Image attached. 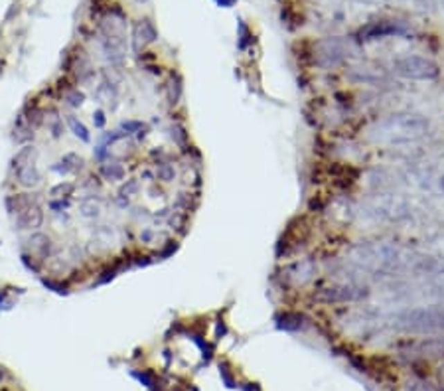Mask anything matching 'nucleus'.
Segmentation results:
<instances>
[{
    "label": "nucleus",
    "instance_id": "cd10ccee",
    "mask_svg": "<svg viewBox=\"0 0 444 391\" xmlns=\"http://www.w3.org/2000/svg\"><path fill=\"white\" fill-rule=\"evenodd\" d=\"M241 390L243 391H261V385H259V383H243V385H241Z\"/></svg>",
    "mask_w": 444,
    "mask_h": 391
},
{
    "label": "nucleus",
    "instance_id": "ddd939ff",
    "mask_svg": "<svg viewBox=\"0 0 444 391\" xmlns=\"http://www.w3.org/2000/svg\"><path fill=\"white\" fill-rule=\"evenodd\" d=\"M28 243H30V251L36 253L38 257H46V255H50V251H52V239L44 234H34L30 237Z\"/></svg>",
    "mask_w": 444,
    "mask_h": 391
},
{
    "label": "nucleus",
    "instance_id": "c756f323",
    "mask_svg": "<svg viewBox=\"0 0 444 391\" xmlns=\"http://www.w3.org/2000/svg\"><path fill=\"white\" fill-rule=\"evenodd\" d=\"M443 2H444V0H443Z\"/></svg>",
    "mask_w": 444,
    "mask_h": 391
},
{
    "label": "nucleus",
    "instance_id": "1a4fd4ad",
    "mask_svg": "<svg viewBox=\"0 0 444 391\" xmlns=\"http://www.w3.org/2000/svg\"><path fill=\"white\" fill-rule=\"evenodd\" d=\"M288 277L294 279V285H304L308 283L310 279L314 277V263L312 261H302V263H296L288 269Z\"/></svg>",
    "mask_w": 444,
    "mask_h": 391
},
{
    "label": "nucleus",
    "instance_id": "9b49d317",
    "mask_svg": "<svg viewBox=\"0 0 444 391\" xmlns=\"http://www.w3.org/2000/svg\"><path fill=\"white\" fill-rule=\"evenodd\" d=\"M83 168V158L76 155V153H71V155H66V157L62 158L60 162H55L52 166L53 172H57V174H69V172H78V170Z\"/></svg>",
    "mask_w": 444,
    "mask_h": 391
},
{
    "label": "nucleus",
    "instance_id": "4468645a",
    "mask_svg": "<svg viewBox=\"0 0 444 391\" xmlns=\"http://www.w3.org/2000/svg\"><path fill=\"white\" fill-rule=\"evenodd\" d=\"M32 202H36V198H32V194H14L8 196L4 204H6L8 214H10V216H16L18 211H22V209L26 208L28 204H32Z\"/></svg>",
    "mask_w": 444,
    "mask_h": 391
},
{
    "label": "nucleus",
    "instance_id": "2eb2a0df",
    "mask_svg": "<svg viewBox=\"0 0 444 391\" xmlns=\"http://www.w3.org/2000/svg\"><path fill=\"white\" fill-rule=\"evenodd\" d=\"M276 326L281 330H287V332H296V330H301L302 326H304V316L299 313H285L278 318Z\"/></svg>",
    "mask_w": 444,
    "mask_h": 391
},
{
    "label": "nucleus",
    "instance_id": "39448f33",
    "mask_svg": "<svg viewBox=\"0 0 444 391\" xmlns=\"http://www.w3.org/2000/svg\"><path fill=\"white\" fill-rule=\"evenodd\" d=\"M409 34V28L403 22L397 20H381V22H371L359 30L357 38L362 42H373V40L387 38V36H405Z\"/></svg>",
    "mask_w": 444,
    "mask_h": 391
},
{
    "label": "nucleus",
    "instance_id": "f3484780",
    "mask_svg": "<svg viewBox=\"0 0 444 391\" xmlns=\"http://www.w3.org/2000/svg\"><path fill=\"white\" fill-rule=\"evenodd\" d=\"M66 121H67V127L71 129V132L78 137L79 141H83V143H89V141H91V134H89L87 127H85V125H83L76 115H67Z\"/></svg>",
    "mask_w": 444,
    "mask_h": 391
},
{
    "label": "nucleus",
    "instance_id": "b1692460",
    "mask_svg": "<svg viewBox=\"0 0 444 391\" xmlns=\"http://www.w3.org/2000/svg\"><path fill=\"white\" fill-rule=\"evenodd\" d=\"M67 101L71 107H81V105L85 103V95L81 92H71L67 95Z\"/></svg>",
    "mask_w": 444,
    "mask_h": 391
},
{
    "label": "nucleus",
    "instance_id": "aec40b11",
    "mask_svg": "<svg viewBox=\"0 0 444 391\" xmlns=\"http://www.w3.org/2000/svg\"><path fill=\"white\" fill-rule=\"evenodd\" d=\"M237 48L239 50H247V46L253 42V34H251V30L247 28V24L243 22V20H239V26H237Z\"/></svg>",
    "mask_w": 444,
    "mask_h": 391
},
{
    "label": "nucleus",
    "instance_id": "f03ea898",
    "mask_svg": "<svg viewBox=\"0 0 444 391\" xmlns=\"http://www.w3.org/2000/svg\"><path fill=\"white\" fill-rule=\"evenodd\" d=\"M395 326L405 332H436L444 330L443 309H409L393 318Z\"/></svg>",
    "mask_w": 444,
    "mask_h": 391
},
{
    "label": "nucleus",
    "instance_id": "dca6fc26",
    "mask_svg": "<svg viewBox=\"0 0 444 391\" xmlns=\"http://www.w3.org/2000/svg\"><path fill=\"white\" fill-rule=\"evenodd\" d=\"M79 211H81V216H83V218L93 220V218H99V216H101L103 206H101V202H99V200H95V198H85V200H81V202H79Z\"/></svg>",
    "mask_w": 444,
    "mask_h": 391
},
{
    "label": "nucleus",
    "instance_id": "f8f14e48",
    "mask_svg": "<svg viewBox=\"0 0 444 391\" xmlns=\"http://www.w3.org/2000/svg\"><path fill=\"white\" fill-rule=\"evenodd\" d=\"M16 178H18V182L22 184L24 188H34V186H38L42 182V174H39L36 162H32V164H28L22 170H18Z\"/></svg>",
    "mask_w": 444,
    "mask_h": 391
},
{
    "label": "nucleus",
    "instance_id": "bb28decb",
    "mask_svg": "<svg viewBox=\"0 0 444 391\" xmlns=\"http://www.w3.org/2000/svg\"><path fill=\"white\" fill-rule=\"evenodd\" d=\"M44 285L50 288H55V293H60V295H66L67 293L66 287H62V285H57V283H52V281H44Z\"/></svg>",
    "mask_w": 444,
    "mask_h": 391
},
{
    "label": "nucleus",
    "instance_id": "a211bd4d",
    "mask_svg": "<svg viewBox=\"0 0 444 391\" xmlns=\"http://www.w3.org/2000/svg\"><path fill=\"white\" fill-rule=\"evenodd\" d=\"M101 174H103L107 180L117 182V180H123V178H125V168H123V164H118V162H107V164L101 166Z\"/></svg>",
    "mask_w": 444,
    "mask_h": 391
},
{
    "label": "nucleus",
    "instance_id": "423d86ee",
    "mask_svg": "<svg viewBox=\"0 0 444 391\" xmlns=\"http://www.w3.org/2000/svg\"><path fill=\"white\" fill-rule=\"evenodd\" d=\"M367 295H369L367 288L355 287V285H338V287L322 290L318 299L326 302H355V300L367 299Z\"/></svg>",
    "mask_w": 444,
    "mask_h": 391
},
{
    "label": "nucleus",
    "instance_id": "6ab92c4d",
    "mask_svg": "<svg viewBox=\"0 0 444 391\" xmlns=\"http://www.w3.org/2000/svg\"><path fill=\"white\" fill-rule=\"evenodd\" d=\"M73 192H76V184L60 182L50 190V196L53 200H69V196H73Z\"/></svg>",
    "mask_w": 444,
    "mask_h": 391
},
{
    "label": "nucleus",
    "instance_id": "f257e3e1",
    "mask_svg": "<svg viewBox=\"0 0 444 391\" xmlns=\"http://www.w3.org/2000/svg\"><path fill=\"white\" fill-rule=\"evenodd\" d=\"M427 130H429L427 119H423L420 115H413V113H397V115H391L385 121L378 123L373 132L379 143L403 144L425 137Z\"/></svg>",
    "mask_w": 444,
    "mask_h": 391
},
{
    "label": "nucleus",
    "instance_id": "393cba45",
    "mask_svg": "<svg viewBox=\"0 0 444 391\" xmlns=\"http://www.w3.org/2000/svg\"><path fill=\"white\" fill-rule=\"evenodd\" d=\"M136 190H139V184H136V180H129V186H127V184L123 186V190H121V196H123V198H127V196L134 194Z\"/></svg>",
    "mask_w": 444,
    "mask_h": 391
},
{
    "label": "nucleus",
    "instance_id": "a878e982",
    "mask_svg": "<svg viewBox=\"0 0 444 391\" xmlns=\"http://www.w3.org/2000/svg\"><path fill=\"white\" fill-rule=\"evenodd\" d=\"M93 123H95V127H97V129H103L105 127V113L103 111H95V113H93Z\"/></svg>",
    "mask_w": 444,
    "mask_h": 391
},
{
    "label": "nucleus",
    "instance_id": "20e7f679",
    "mask_svg": "<svg viewBox=\"0 0 444 391\" xmlns=\"http://www.w3.org/2000/svg\"><path fill=\"white\" fill-rule=\"evenodd\" d=\"M348 46L340 38H326L314 44V62L322 69H334L344 64Z\"/></svg>",
    "mask_w": 444,
    "mask_h": 391
},
{
    "label": "nucleus",
    "instance_id": "6e6552de",
    "mask_svg": "<svg viewBox=\"0 0 444 391\" xmlns=\"http://www.w3.org/2000/svg\"><path fill=\"white\" fill-rule=\"evenodd\" d=\"M158 38V32L154 24L150 20H139V24L134 26L132 32V46H134V52H141L144 50L148 44H152Z\"/></svg>",
    "mask_w": 444,
    "mask_h": 391
},
{
    "label": "nucleus",
    "instance_id": "c85d7f7f",
    "mask_svg": "<svg viewBox=\"0 0 444 391\" xmlns=\"http://www.w3.org/2000/svg\"><path fill=\"white\" fill-rule=\"evenodd\" d=\"M215 2H217L220 6H223V8H229V6H233V4H236L237 0H215Z\"/></svg>",
    "mask_w": 444,
    "mask_h": 391
},
{
    "label": "nucleus",
    "instance_id": "412c9836",
    "mask_svg": "<svg viewBox=\"0 0 444 391\" xmlns=\"http://www.w3.org/2000/svg\"><path fill=\"white\" fill-rule=\"evenodd\" d=\"M220 376H222L223 383H225V385H227L229 390H231V388H236V385H237L236 379H233V374H231L229 365L225 364V362H223V364H220Z\"/></svg>",
    "mask_w": 444,
    "mask_h": 391
},
{
    "label": "nucleus",
    "instance_id": "9d476101",
    "mask_svg": "<svg viewBox=\"0 0 444 391\" xmlns=\"http://www.w3.org/2000/svg\"><path fill=\"white\" fill-rule=\"evenodd\" d=\"M36 157H38V150H36V146L34 144H26V146H22L12 158V170L14 172H18V170H22L28 164H32V162H36Z\"/></svg>",
    "mask_w": 444,
    "mask_h": 391
},
{
    "label": "nucleus",
    "instance_id": "0eeeda50",
    "mask_svg": "<svg viewBox=\"0 0 444 391\" xmlns=\"http://www.w3.org/2000/svg\"><path fill=\"white\" fill-rule=\"evenodd\" d=\"M14 218H16V227L18 229L32 232V229H38L39 225L44 223V211L39 208L38 202H32L22 211H18Z\"/></svg>",
    "mask_w": 444,
    "mask_h": 391
},
{
    "label": "nucleus",
    "instance_id": "5701e85b",
    "mask_svg": "<svg viewBox=\"0 0 444 391\" xmlns=\"http://www.w3.org/2000/svg\"><path fill=\"white\" fill-rule=\"evenodd\" d=\"M158 178H160V180H164V182H170V180H174V168H172L170 164H162V166L158 168Z\"/></svg>",
    "mask_w": 444,
    "mask_h": 391
},
{
    "label": "nucleus",
    "instance_id": "7ed1b4c3",
    "mask_svg": "<svg viewBox=\"0 0 444 391\" xmlns=\"http://www.w3.org/2000/svg\"><path fill=\"white\" fill-rule=\"evenodd\" d=\"M395 73L413 81H432L438 78V65L425 55H403L393 64Z\"/></svg>",
    "mask_w": 444,
    "mask_h": 391
},
{
    "label": "nucleus",
    "instance_id": "4be33fe9",
    "mask_svg": "<svg viewBox=\"0 0 444 391\" xmlns=\"http://www.w3.org/2000/svg\"><path fill=\"white\" fill-rule=\"evenodd\" d=\"M123 130H127V134H132V132H143L144 125L141 121H125L123 125Z\"/></svg>",
    "mask_w": 444,
    "mask_h": 391
}]
</instances>
